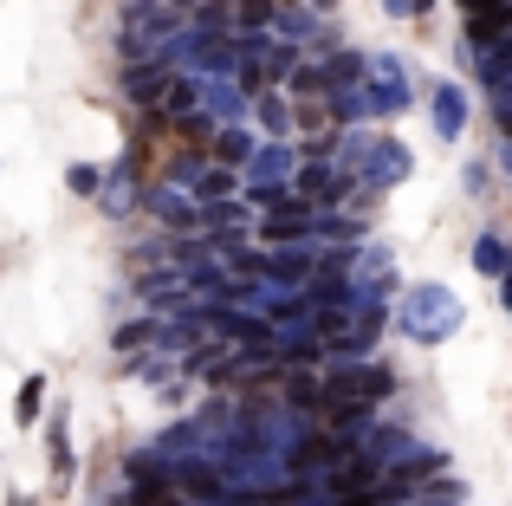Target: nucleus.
I'll use <instances>...</instances> for the list:
<instances>
[{
	"mask_svg": "<svg viewBox=\"0 0 512 506\" xmlns=\"http://www.w3.org/2000/svg\"><path fill=\"white\" fill-rule=\"evenodd\" d=\"M325 396H344V403H376V396L389 390V370H376V364H344L331 383H318Z\"/></svg>",
	"mask_w": 512,
	"mask_h": 506,
	"instance_id": "obj_6",
	"label": "nucleus"
},
{
	"mask_svg": "<svg viewBox=\"0 0 512 506\" xmlns=\"http://www.w3.org/2000/svg\"><path fill=\"white\" fill-rule=\"evenodd\" d=\"M39 409H46V377H26L20 396H13V422H20V429H33Z\"/></svg>",
	"mask_w": 512,
	"mask_h": 506,
	"instance_id": "obj_14",
	"label": "nucleus"
},
{
	"mask_svg": "<svg viewBox=\"0 0 512 506\" xmlns=\"http://www.w3.org/2000/svg\"><path fill=\"white\" fill-rule=\"evenodd\" d=\"M156 104H163V111H169V117H182V111H195V78H169V85H163V98H156Z\"/></svg>",
	"mask_w": 512,
	"mask_h": 506,
	"instance_id": "obj_20",
	"label": "nucleus"
},
{
	"mask_svg": "<svg viewBox=\"0 0 512 506\" xmlns=\"http://www.w3.org/2000/svg\"><path fill=\"white\" fill-rule=\"evenodd\" d=\"M253 273H273V279H292V286H299V279L312 273V253H305V247H292V241H279V253L253 260Z\"/></svg>",
	"mask_w": 512,
	"mask_h": 506,
	"instance_id": "obj_9",
	"label": "nucleus"
},
{
	"mask_svg": "<svg viewBox=\"0 0 512 506\" xmlns=\"http://www.w3.org/2000/svg\"><path fill=\"white\" fill-rule=\"evenodd\" d=\"M65 182H72V195H98V169H91V163H72Z\"/></svg>",
	"mask_w": 512,
	"mask_h": 506,
	"instance_id": "obj_23",
	"label": "nucleus"
},
{
	"mask_svg": "<svg viewBox=\"0 0 512 506\" xmlns=\"http://www.w3.org/2000/svg\"><path fill=\"white\" fill-rule=\"evenodd\" d=\"M506 26H512V7L474 13V26H467V39H474V46H493V39H506Z\"/></svg>",
	"mask_w": 512,
	"mask_h": 506,
	"instance_id": "obj_15",
	"label": "nucleus"
},
{
	"mask_svg": "<svg viewBox=\"0 0 512 506\" xmlns=\"http://www.w3.org/2000/svg\"><path fill=\"white\" fill-rule=\"evenodd\" d=\"M292 150L286 143H266V150H247V182H253V202L260 208H273L279 195H286V182H292Z\"/></svg>",
	"mask_w": 512,
	"mask_h": 506,
	"instance_id": "obj_3",
	"label": "nucleus"
},
{
	"mask_svg": "<svg viewBox=\"0 0 512 506\" xmlns=\"http://www.w3.org/2000/svg\"><path fill=\"white\" fill-rule=\"evenodd\" d=\"M150 506H169V500H150Z\"/></svg>",
	"mask_w": 512,
	"mask_h": 506,
	"instance_id": "obj_30",
	"label": "nucleus"
},
{
	"mask_svg": "<svg viewBox=\"0 0 512 506\" xmlns=\"http://www.w3.org/2000/svg\"><path fill=\"white\" fill-rule=\"evenodd\" d=\"M156 338V325H130V331H117V351H137V344H150Z\"/></svg>",
	"mask_w": 512,
	"mask_h": 506,
	"instance_id": "obj_25",
	"label": "nucleus"
},
{
	"mask_svg": "<svg viewBox=\"0 0 512 506\" xmlns=\"http://www.w3.org/2000/svg\"><path fill=\"white\" fill-rule=\"evenodd\" d=\"M363 72H370V85H363V98H370V111H402L409 104V78H402V65L389 59V52H376V59H363Z\"/></svg>",
	"mask_w": 512,
	"mask_h": 506,
	"instance_id": "obj_4",
	"label": "nucleus"
},
{
	"mask_svg": "<svg viewBox=\"0 0 512 506\" xmlns=\"http://www.w3.org/2000/svg\"><path fill=\"white\" fill-rule=\"evenodd\" d=\"M383 7H389V13H396V20H402V13H409V7H415V0H383Z\"/></svg>",
	"mask_w": 512,
	"mask_h": 506,
	"instance_id": "obj_28",
	"label": "nucleus"
},
{
	"mask_svg": "<svg viewBox=\"0 0 512 506\" xmlns=\"http://www.w3.org/2000/svg\"><path fill=\"white\" fill-rule=\"evenodd\" d=\"M474 266L487 279H500L506 273V234H480V241H474Z\"/></svg>",
	"mask_w": 512,
	"mask_h": 506,
	"instance_id": "obj_17",
	"label": "nucleus"
},
{
	"mask_svg": "<svg viewBox=\"0 0 512 506\" xmlns=\"http://www.w3.org/2000/svg\"><path fill=\"white\" fill-rule=\"evenodd\" d=\"M130 33H150V39H169L175 33V20H169V7H156V0H150V7H137V13H130Z\"/></svg>",
	"mask_w": 512,
	"mask_h": 506,
	"instance_id": "obj_16",
	"label": "nucleus"
},
{
	"mask_svg": "<svg viewBox=\"0 0 512 506\" xmlns=\"http://www.w3.org/2000/svg\"><path fill=\"white\" fill-rule=\"evenodd\" d=\"M305 215H312V208H305V195H299V202H292V195H279V202L266 208V241H305Z\"/></svg>",
	"mask_w": 512,
	"mask_h": 506,
	"instance_id": "obj_8",
	"label": "nucleus"
},
{
	"mask_svg": "<svg viewBox=\"0 0 512 506\" xmlns=\"http://www.w3.org/2000/svg\"><path fill=\"white\" fill-rule=\"evenodd\" d=\"M247 150H253V137H247V130L214 124V156H221V163H247Z\"/></svg>",
	"mask_w": 512,
	"mask_h": 506,
	"instance_id": "obj_18",
	"label": "nucleus"
},
{
	"mask_svg": "<svg viewBox=\"0 0 512 506\" xmlns=\"http://www.w3.org/2000/svg\"><path fill=\"white\" fill-rule=\"evenodd\" d=\"M467 13H493V7H506V0H461Z\"/></svg>",
	"mask_w": 512,
	"mask_h": 506,
	"instance_id": "obj_27",
	"label": "nucleus"
},
{
	"mask_svg": "<svg viewBox=\"0 0 512 506\" xmlns=\"http://www.w3.org/2000/svg\"><path fill=\"white\" fill-rule=\"evenodd\" d=\"M195 104L214 117V124H240V117H247V91H240L227 72H201L195 78Z\"/></svg>",
	"mask_w": 512,
	"mask_h": 506,
	"instance_id": "obj_5",
	"label": "nucleus"
},
{
	"mask_svg": "<svg viewBox=\"0 0 512 506\" xmlns=\"http://www.w3.org/2000/svg\"><path fill=\"white\" fill-rule=\"evenodd\" d=\"M344 163H350V176H357V182H376V189H396V182H409L415 156L402 150V143H389V137H376V143L350 137V143H344Z\"/></svg>",
	"mask_w": 512,
	"mask_h": 506,
	"instance_id": "obj_2",
	"label": "nucleus"
},
{
	"mask_svg": "<svg viewBox=\"0 0 512 506\" xmlns=\"http://www.w3.org/2000/svg\"><path fill=\"white\" fill-rule=\"evenodd\" d=\"M435 130H441L448 143L467 130V98H461V85H441V91H435Z\"/></svg>",
	"mask_w": 512,
	"mask_h": 506,
	"instance_id": "obj_11",
	"label": "nucleus"
},
{
	"mask_svg": "<svg viewBox=\"0 0 512 506\" xmlns=\"http://www.w3.org/2000/svg\"><path fill=\"white\" fill-rule=\"evenodd\" d=\"M20 506H39V500H20Z\"/></svg>",
	"mask_w": 512,
	"mask_h": 506,
	"instance_id": "obj_29",
	"label": "nucleus"
},
{
	"mask_svg": "<svg viewBox=\"0 0 512 506\" xmlns=\"http://www.w3.org/2000/svg\"><path fill=\"white\" fill-rule=\"evenodd\" d=\"M512 72V46L506 39H493V46H480V78H493V85H506Z\"/></svg>",
	"mask_w": 512,
	"mask_h": 506,
	"instance_id": "obj_19",
	"label": "nucleus"
},
{
	"mask_svg": "<svg viewBox=\"0 0 512 506\" xmlns=\"http://www.w3.org/2000/svg\"><path fill=\"white\" fill-rule=\"evenodd\" d=\"M312 228L331 234V241H344V247L357 241V221H344V215H305V234H312Z\"/></svg>",
	"mask_w": 512,
	"mask_h": 506,
	"instance_id": "obj_21",
	"label": "nucleus"
},
{
	"mask_svg": "<svg viewBox=\"0 0 512 506\" xmlns=\"http://www.w3.org/2000/svg\"><path fill=\"white\" fill-rule=\"evenodd\" d=\"M292 176H299V189L305 195H312V202H338V195H344V169H325V163H312V169H292Z\"/></svg>",
	"mask_w": 512,
	"mask_h": 506,
	"instance_id": "obj_12",
	"label": "nucleus"
},
{
	"mask_svg": "<svg viewBox=\"0 0 512 506\" xmlns=\"http://www.w3.org/2000/svg\"><path fill=\"white\" fill-rule=\"evenodd\" d=\"M312 33V20H299V13H279V39H305Z\"/></svg>",
	"mask_w": 512,
	"mask_h": 506,
	"instance_id": "obj_26",
	"label": "nucleus"
},
{
	"mask_svg": "<svg viewBox=\"0 0 512 506\" xmlns=\"http://www.w3.org/2000/svg\"><path fill=\"white\" fill-rule=\"evenodd\" d=\"M260 117H266V130H292V111L279 98H260Z\"/></svg>",
	"mask_w": 512,
	"mask_h": 506,
	"instance_id": "obj_24",
	"label": "nucleus"
},
{
	"mask_svg": "<svg viewBox=\"0 0 512 506\" xmlns=\"http://www.w3.org/2000/svg\"><path fill=\"white\" fill-rule=\"evenodd\" d=\"M163 85H169V72H163V65H130V72H124V91H130V98H137V104H156V98H163Z\"/></svg>",
	"mask_w": 512,
	"mask_h": 506,
	"instance_id": "obj_13",
	"label": "nucleus"
},
{
	"mask_svg": "<svg viewBox=\"0 0 512 506\" xmlns=\"http://www.w3.org/2000/svg\"><path fill=\"white\" fill-rule=\"evenodd\" d=\"M195 195H201V202H214V195H234V169H208V176H195Z\"/></svg>",
	"mask_w": 512,
	"mask_h": 506,
	"instance_id": "obj_22",
	"label": "nucleus"
},
{
	"mask_svg": "<svg viewBox=\"0 0 512 506\" xmlns=\"http://www.w3.org/2000/svg\"><path fill=\"white\" fill-rule=\"evenodd\" d=\"M137 163H130V156H124V163H117L111 169V176H98V208H104V215H130V208H137Z\"/></svg>",
	"mask_w": 512,
	"mask_h": 506,
	"instance_id": "obj_7",
	"label": "nucleus"
},
{
	"mask_svg": "<svg viewBox=\"0 0 512 506\" xmlns=\"http://www.w3.org/2000/svg\"><path fill=\"white\" fill-rule=\"evenodd\" d=\"M137 202H150V215H163L169 228H195V208H188V195H175V189H156V182H150Z\"/></svg>",
	"mask_w": 512,
	"mask_h": 506,
	"instance_id": "obj_10",
	"label": "nucleus"
},
{
	"mask_svg": "<svg viewBox=\"0 0 512 506\" xmlns=\"http://www.w3.org/2000/svg\"><path fill=\"white\" fill-rule=\"evenodd\" d=\"M461 318H467V305L448 286H409L396 299V331L415 344H448L461 331Z\"/></svg>",
	"mask_w": 512,
	"mask_h": 506,
	"instance_id": "obj_1",
	"label": "nucleus"
}]
</instances>
